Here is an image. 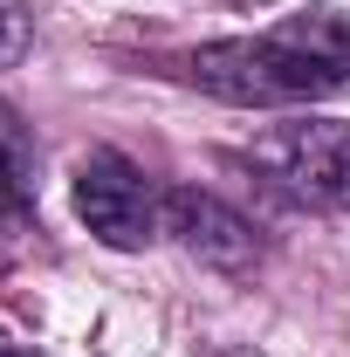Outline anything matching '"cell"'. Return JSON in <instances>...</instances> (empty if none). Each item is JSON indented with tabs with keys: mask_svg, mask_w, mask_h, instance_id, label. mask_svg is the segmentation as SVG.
I'll return each instance as SVG.
<instances>
[{
	"mask_svg": "<svg viewBox=\"0 0 350 357\" xmlns=\"http://www.w3.org/2000/svg\"><path fill=\"white\" fill-rule=\"evenodd\" d=\"M42 151H35V131L0 103V227L35 220V192H42Z\"/></svg>",
	"mask_w": 350,
	"mask_h": 357,
	"instance_id": "5",
	"label": "cell"
},
{
	"mask_svg": "<svg viewBox=\"0 0 350 357\" xmlns=\"http://www.w3.org/2000/svg\"><path fill=\"white\" fill-rule=\"evenodd\" d=\"M0 357H42V351H0Z\"/></svg>",
	"mask_w": 350,
	"mask_h": 357,
	"instance_id": "8",
	"label": "cell"
},
{
	"mask_svg": "<svg viewBox=\"0 0 350 357\" xmlns=\"http://www.w3.org/2000/svg\"><path fill=\"white\" fill-rule=\"evenodd\" d=\"M254 172L316 213H350V124L337 117H296V124H275L241 151Z\"/></svg>",
	"mask_w": 350,
	"mask_h": 357,
	"instance_id": "2",
	"label": "cell"
},
{
	"mask_svg": "<svg viewBox=\"0 0 350 357\" xmlns=\"http://www.w3.org/2000/svg\"><path fill=\"white\" fill-rule=\"evenodd\" d=\"M185 83L220 96V103H241V110H303V103L337 96L344 76L330 62L303 55L296 42H282L275 28H261V35L199 42L185 55Z\"/></svg>",
	"mask_w": 350,
	"mask_h": 357,
	"instance_id": "1",
	"label": "cell"
},
{
	"mask_svg": "<svg viewBox=\"0 0 350 357\" xmlns=\"http://www.w3.org/2000/svg\"><path fill=\"white\" fill-rule=\"evenodd\" d=\"M275 35L296 42L303 55H316V62H330V69L350 83V14L344 7H296V14L275 21Z\"/></svg>",
	"mask_w": 350,
	"mask_h": 357,
	"instance_id": "6",
	"label": "cell"
},
{
	"mask_svg": "<svg viewBox=\"0 0 350 357\" xmlns=\"http://www.w3.org/2000/svg\"><path fill=\"white\" fill-rule=\"evenodd\" d=\"M69 192H76V220L117 255H137V248H151L165 234V185L144 165H131L124 151H110V144L76 158Z\"/></svg>",
	"mask_w": 350,
	"mask_h": 357,
	"instance_id": "3",
	"label": "cell"
},
{
	"mask_svg": "<svg viewBox=\"0 0 350 357\" xmlns=\"http://www.w3.org/2000/svg\"><path fill=\"white\" fill-rule=\"evenodd\" d=\"M165 234L199 268H220V275H248L261 261L254 220L241 206H227L220 192H199V185H165Z\"/></svg>",
	"mask_w": 350,
	"mask_h": 357,
	"instance_id": "4",
	"label": "cell"
},
{
	"mask_svg": "<svg viewBox=\"0 0 350 357\" xmlns=\"http://www.w3.org/2000/svg\"><path fill=\"white\" fill-rule=\"evenodd\" d=\"M28 48H35V14L21 0H0V69H14Z\"/></svg>",
	"mask_w": 350,
	"mask_h": 357,
	"instance_id": "7",
	"label": "cell"
}]
</instances>
